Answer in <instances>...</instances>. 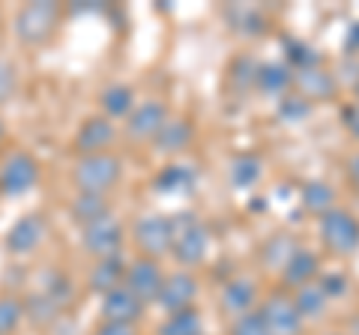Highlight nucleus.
Here are the masks:
<instances>
[{
  "label": "nucleus",
  "mask_w": 359,
  "mask_h": 335,
  "mask_svg": "<svg viewBox=\"0 0 359 335\" xmlns=\"http://www.w3.org/2000/svg\"><path fill=\"white\" fill-rule=\"evenodd\" d=\"M126 266L129 264H123V258H102V261H96L93 270H90V275H87L90 290L99 294V296H105V294H111V290L123 287V285H126Z\"/></svg>",
  "instance_id": "obj_20"
},
{
  "label": "nucleus",
  "mask_w": 359,
  "mask_h": 335,
  "mask_svg": "<svg viewBox=\"0 0 359 335\" xmlns=\"http://www.w3.org/2000/svg\"><path fill=\"white\" fill-rule=\"evenodd\" d=\"M171 254L183 266H195L210 254V228L195 213L171 216Z\"/></svg>",
  "instance_id": "obj_2"
},
{
  "label": "nucleus",
  "mask_w": 359,
  "mask_h": 335,
  "mask_svg": "<svg viewBox=\"0 0 359 335\" xmlns=\"http://www.w3.org/2000/svg\"><path fill=\"white\" fill-rule=\"evenodd\" d=\"M231 335H269L264 320L257 311H252V315H243L237 320H231Z\"/></svg>",
  "instance_id": "obj_31"
},
{
  "label": "nucleus",
  "mask_w": 359,
  "mask_h": 335,
  "mask_svg": "<svg viewBox=\"0 0 359 335\" xmlns=\"http://www.w3.org/2000/svg\"><path fill=\"white\" fill-rule=\"evenodd\" d=\"M341 123H344V129L359 141V102H356V99H353L351 105H344V111H341Z\"/></svg>",
  "instance_id": "obj_33"
},
{
  "label": "nucleus",
  "mask_w": 359,
  "mask_h": 335,
  "mask_svg": "<svg viewBox=\"0 0 359 335\" xmlns=\"http://www.w3.org/2000/svg\"><path fill=\"white\" fill-rule=\"evenodd\" d=\"M351 180L359 189V156H353V162H351Z\"/></svg>",
  "instance_id": "obj_36"
},
{
  "label": "nucleus",
  "mask_w": 359,
  "mask_h": 335,
  "mask_svg": "<svg viewBox=\"0 0 359 335\" xmlns=\"http://www.w3.org/2000/svg\"><path fill=\"white\" fill-rule=\"evenodd\" d=\"M153 186L159 189L162 195L168 198H174V195H189L195 189V171L192 168H186V165H165L159 174H156V180Z\"/></svg>",
  "instance_id": "obj_24"
},
{
  "label": "nucleus",
  "mask_w": 359,
  "mask_h": 335,
  "mask_svg": "<svg viewBox=\"0 0 359 335\" xmlns=\"http://www.w3.org/2000/svg\"><path fill=\"white\" fill-rule=\"evenodd\" d=\"M195 299H198V278L189 273V270H177V273H165V282H162V294H159V303L168 315H177V311H189L195 308Z\"/></svg>",
  "instance_id": "obj_13"
},
{
  "label": "nucleus",
  "mask_w": 359,
  "mask_h": 335,
  "mask_svg": "<svg viewBox=\"0 0 359 335\" xmlns=\"http://www.w3.org/2000/svg\"><path fill=\"white\" fill-rule=\"evenodd\" d=\"M144 308L147 306H144L129 287H117V290H111V294L102 296V303H99V315H102V323L138 327L141 317H144Z\"/></svg>",
  "instance_id": "obj_15"
},
{
  "label": "nucleus",
  "mask_w": 359,
  "mask_h": 335,
  "mask_svg": "<svg viewBox=\"0 0 359 335\" xmlns=\"http://www.w3.org/2000/svg\"><path fill=\"white\" fill-rule=\"evenodd\" d=\"M18 90V69L13 60L0 57V105H6Z\"/></svg>",
  "instance_id": "obj_30"
},
{
  "label": "nucleus",
  "mask_w": 359,
  "mask_h": 335,
  "mask_svg": "<svg viewBox=\"0 0 359 335\" xmlns=\"http://www.w3.org/2000/svg\"><path fill=\"white\" fill-rule=\"evenodd\" d=\"M261 306V290H257V282L249 275H237L231 282H224V287L219 290V308L224 317L237 320L243 315H252Z\"/></svg>",
  "instance_id": "obj_9"
},
{
  "label": "nucleus",
  "mask_w": 359,
  "mask_h": 335,
  "mask_svg": "<svg viewBox=\"0 0 359 335\" xmlns=\"http://www.w3.org/2000/svg\"><path fill=\"white\" fill-rule=\"evenodd\" d=\"M344 48H347V54H359V21H356V25H351V30H347Z\"/></svg>",
  "instance_id": "obj_35"
},
{
  "label": "nucleus",
  "mask_w": 359,
  "mask_h": 335,
  "mask_svg": "<svg viewBox=\"0 0 359 335\" xmlns=\"http://www.w3.org/2000/svg\"><path fill=\"white\" fill-rule=\"evenodd\" d=\"M45 237H48V221H45V216L27 213L6 231L4 245H6L9 254H15V258H27V254H33L45 242Z\"/></svg>",
  "instance_id": "obj_10"
},
{
  "label": "nucleus",
  "mask_w": 359,
  "mask_h": 335,
  "mask_svg": "<svg viewBox=\"0 0 359 335\" xmlns=\"http://www.w3.org/2000/svg\"><path fill=\"white\" fill-rule=\"evenodd\" d=\"M290 294H294V303H297L299 315H302L306 323L323 317L327 315V308H330V303H332V299L327 296V290H323V285H320V278L318 282H311V285H302L297 290H290Z\"/></svg>",
  "instance_id": "obj_23"
},
{
  "label": "nucleus",
  "mask_w": 359,
  "mask_h": 335,
  "mask_svg": "<svg viewBox=\"0 0 359 335\" xmlns=\"http://www.w3.org/2000/svg\"><path fill=\"white\" fill-rule=\"evenodd\" d=\"M60 6L51 0H39V4H25L15 15V33L18 39L30 48H39L45 42L54 39V33L60 27Z\"/></svg>",
  "instance_id": "obj_3"
},
{
  "label": "nucleus",
  "mask_w": 359,
  "mask_h": 335,
  "mask_svg": "<svg viewBox=\"0 0 359 335\" xmlns=\"http://www.w3.org/2000/svg\"><path fill=\"white\" fill-rule=\"evenodd\" d=\"M330 335H341V332H330Z\"/></svg>",
  "instance_id": "obj_39"
},
{
  "label": "nucleus",
  "mask_w": 359,
  "mask_h": 335,
  "mask_svg": "<svg viewBox=\"0 0 359 335\" xmlns=\"http://www.w3.org/2000/svg\"><path fill=\"white\" fill-rule=\"evenodd\" d=\"M278 114H282V120H287V123H299L311 114V102H306V99L294 90L285 99H278Z\"/></svg>",
  "instance_id": "obj_29"
},
{
  "label": "nucleus",
  "mask_w": 359,
  "mask_h": 335,
  "mask_svg": "<svg viewBox=\"0 0 359 335\" xmlns=\"http://www.w3.org/2000/svg\"><path fill=\"white\" fill-rule=\"evenodd\" d=\"M162 282H165V273H162L159 261L138 258V261H132V264L126 266V285H123V287H129L144 306H150V303H156V299H159Z\"/></svg>",
  "instance_id": "obj_14"
},
{
  "label": "nucleus",
  "mask_w": 359,
  "mask_h": 335,
  "mask_svg": "<svg viewBox=\"0 0 359 335\" xmlns=\"http://www.w3.org/2000/svg\"><path fill=\"white\" fill-rule=\"evenodd\" d=\"M299 200L311 216L320 219V216H327L330 210H335V189L330 183H323V180H309L306 186H302Z\"/></svg>",
  "instance_id": "obj_25"
},
{
  "label": "nucleus",
  "mask_w": 359,
  "mask_h": 335,
  "mask_svg": "<svg viewBox=\"0 0 359 335\" xmlns=\"http://www.w3.org/2000/svg\"><path fill=\"white\" fill-rule=\"evenodd\" d=\"M192 141H195V126H192V123H189L186 117H168L165 126L159 129V135H156L150 144H153L156 153L177 156V153H183V150L192 147Z\"/></svg>",
  "instance_id": "obj_18"
},
{
  "label": "nucleus",
  "mask_w": 359,
  "mask_h": 335,
  "mask_svg": "<svg viewBox=\"0 0 359 335\" xmlns=\"http://www.w3.org/2000/svg\"><path fill=\"white\" fill-rule=\"evenodd\" d=\"M255 87L266 96L285 99L294 93V69L287 63H261L255 72Z\"/></svg>",
  "instance_id": "obj_19"
},
{
  "label": "nucleus",
  "mask_w": 359,
  "mask_h": 335,
  "mask_svg": "<svg viewBox=\"0 0 359 335\" xmlns=\"http://www.w3.org/2000/svg\"><path fill=\"white\" fill-rule=\"evenodd\" d=\"M171 117V111L162 99H144L132 108V114L126 117V135L132 141H153L159 135V129L165 126V120Z\"/></svg>",
  "instance_id": "obj_12"
},
{
  "label": "nucleus",
  "mask_w": 359,
  "mask_h": 335,
  "mask_svg": "<svg viewBox=\"0 0 359 335\" xmlns=\"http://www.w3.org/2000/svg\"><path fill=\"white\" fill-rule=\"evenodd\" d=\"M69 216L75 219L78 228H87L93 221L111 216V204L108 195H96V192H75V198L69 200Z\"/></svg>",
  "instance_id": "obj_21"
},
{
  "label": "nucleus",
  "mask_w": 359,
  "mask_h": 335,
  "mask_svg": "<svg viewBox=\"0 0 359 335\" xmlns=\"http://www.w3.org/2000/svg\"><path fill=\"white\" fill-rule=\"evenodd\" d=\"M353 96H356V102H359V81H356V87H353Z\"/></svg>",
  "instance_id": "obj_38"
},
{
  "label": "nucleus",
  "mask_w": 359,
  "mask_h": 335,
  "mask_svg": "<svg viewBox=\"0 0 359 335\" xmlns=\"http://www.w3.org/2000/svg\"><path fill=\"white\" fill-rule=\"evenodd\" d=\"M264 174V165L257 156L252 153H243V156H233L231 165H228V180L237 186V189H252Z\"/></svg>",
  "instance_id": "obj_26"
},
{
  "label": "nucleus",
  "mask_w": 359,
  "mask_h": 335,
  "mask_svg": "<svg viewBox=\"0 0 359 335\" xmlns=\"http://www.w3.org/2000/svg\"><path fill=\"white\" fill-rule=\"evenodd\" d=\"M123 177V162L114 153H96V156H78L72 165V183L75 192H96L108 195Z\"/></svg>",
  "instance_id": "obj_1"
},
{
  "label": "nucleus",
  "mask_w": 359,
  "mask_h": 335,
  "mask_svg": "<svg viewBox=\"0 0 359 335\" xmlns=\"http://www.w3.org/2000/svg\"><path fill=\"white\" fill-rule=\"evenodd\" d=\"M93 335H138V327H120V323H99Z\"/></svg>",
  "instance_id": "obj_34"
},
{
  "label": "nucleus",
  "mask_w": 359,
  "mask_h": 335,
  "mask_svg": "<svg viewBox=\"0 0 359 335\" xmlns=\"http://www.w3.org/2000/svg\"><path fill=\"white\" fill-rule=\"evenodd\" d=\"M320 285H323V290H327V296H330V299H339L344 290H347V278H344V275H332V273H327V275H320Z\"/></svg>",
  "instance_id": "obj_32"
},
{
  "label": "nucleus",
  "mask_w": 359,
  "mask_h": 335,
  "mask_svg": "<svg viewBox=\"0 0 359 335\" xmlns=\"http://www.w3.org/2000/svg\"><path fill=\"white\" fill-rule=\"evenodd\" d=\"M320 278V258L311 249H302L297 245V252L290 254L282 266V285L285 290H297L302 285H311Z\"/></svg>",
  "instance_id": "obj_17"
},
{
  "label": "nucleus",
  "mask_w": 359,
  "mask_h": 335,
  "mask_svg": "<svg viewBox=\"0 0 359 335\" xmlns=\"http://www.w3.org/2000/svg\"><path fill=\"white\" fill-rule=\"evenodd\" d=\"M4 135H6V129H4V120H0V141H4Z\"/></svg>",
  "instance_id": "obj_37"
},
{
  "label": "nucleus",
  "mask_w": 359,
  "mask_h": 335,
  "mask_svg": "<svg viewBox=\"0 0 359 335\" xmlns=\"http://www.w3.org/2000/svg\"><path fill=\"white\" fill-rule=\"evenodd\" d=\"M318 233H320L323 249L335 254V258H351V254L359 252V219L351 210L335 207L327 216H320Z\"/></svg>",
  "instance_id": "obj_4"
},
{
  "label": "nucleus",
  "mask_w": 359,
  "mask_h": 335,
  "mask_svg": "<svg viewBox=\"0 0 359 335\" xmlns=\"http://www.w3.org/2000/svg\"><path fill=\"white\" fill-rule=\"evenodd\" d=\"M135 102V90L129 84H108L102 93H99V111L108 120H126L132 114Z\"/></svg>",
  "instance_id": "obj_22"
},
{
  "label": "nucleus",
  "mask_w": 359,
  "mask_h": 335,
  "mask_svg": "<svg viewBox=\"0 0 359 335\" xmlns=\"http://www.w3.org/2000/svg\"><path fill=\"white\" fill-rule=\"evenodd\" d=\"M114 141H117L114 120L96 114V117L81 120V126H78L72 138V147L78 156H96V153H111V144Z\"/></svg>",
  "instance_id": "obj_11"
},
{
  "label": "nucleus",
  "mask_w": 359,
  "mask_h": 335,
  "mask_svg": "<svg viewBox=\"0 0 359 335\" xmlns=\"http://www.w3.org/2000/svg\"><path fill=\"white\" fill-rule=\"evenodd\" d=\"M294 90L306 99V102H327L339 93V81L330 69L323 66H311V69H299L294 72Z\"/></svg>",
  "instance_id": "obj_16"
},
{
  "label": "nucleus",
  "mask_w": 359,
  "mask_h": 335,
  "mask_svg": "<svg viewBox=\"0 0 359 335\" xmlns=\"http://www.w3.org/2000/svg\"><path fill=\"white\" fill-rule=\"evenodd\" d=\"M159 335H204V323H201L198 311H177V315H168L159 327Z\"/></svg>",
  "instance_id": "obj_28"
},
{
  "label": "nucleus",
  "mask_w": 359,
  "mask_h": 335,
  "mask_svg": "<svg viewBox=\"0 0 359 335\" xmlns=\"http://www.w3.org/2000/svg\"><path fill=\"white\" fill-rule=\"evenodd\" d=\"M257 315H261L269 335H302L306 332V320H302L299 308L294 303V294L285 287L266 294L261 299V306H257Z\"/></svg>",
  "instance_id": "obj_5"
},
{
  "label": "nucleus",
  "mask_w": 359,
  "mask_h": 335,
  "mask_svg": "<svg viewBox=\"0 0 359 335\" xmlns=\"http://www.w3.org/2000/svg\"><path fill=\"white\" fill-rule=\"evenodd\" d=\"M25 317V299L15 294H0V335H15Z\"/></svg>",
  "instance_id": "obj_27"
},
{
  "label": "nucleus",
  "mask_w": 359,
  "mask_h": 335,
  "mask_svg": "<svg viewBox=\"0 0 359 335\" xmlns=\"http://www.w3.org/2000/svg\"><path fill=\"white\" fill-rule=\"evenodd\" d=\"M135 245H138L141 258H150V261H159L165 254H171V216H159V213H150V216H141L135 221Z\"/></svg>",
  "instance_id": "obj_8"
},
{
  "label": "nucleus",
  "mask_w": 359,
  "mask_h": 335,
  "mask_svg": "<svg viewBox=\"0 0 359 335\" xmlns=\"http://www.w3.org/2000/svg\"><path fill=\"white\" fill-rule=\"evenodd\" d=\"M123 245H126V228L120 225L117 216H105L93 225L81 228V249L93 261L102 258H120Z\"/></svg>",
  "instance_id": "obj_6"
},
{
  "label": "nucleus",
  "mask_w": 359,
  "mask_h": 335,
  "mask_svg": "<svg viewBox=\"0 0 359 335\" xmlns=\"http://www.w3.org/2000/svg\"><path fill=\"white\" fill-rule=\"evenodd\" d=\"M39 183V162L27 150H15L0 162V195L18 198Z\"/></svg>",
  "instance_id": "obj_7"
}]
</instances>
